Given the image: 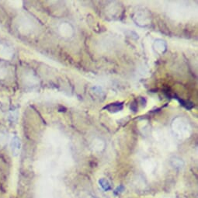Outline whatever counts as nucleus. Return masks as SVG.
Segmentation results:
<instances>
[{
	"instance_id": "f257e3e1",
	"label": "nucleus",
	"mask_w": 198,
	"mask_h": 198,
	"mask_svg": "<svg viewBox=\"0 0 198 198\" xmlns=\"http://www.w3.org/2000/svg\"><path fill=\"white\" fill-rule=\"evenodd\" d=\"M11 147H12V151L14 154L17 155L18 151L20 148V143L19 139L17 138H14L11 142Z\"/></svg>"
},
{
	"instance_id": "f03ea898",
	"label": "nucleus",
	"mask_w": 198,
	"mask_h": 198,
	"mask_svg": "<svg viewBox=\"0 0 198 198\" xmlns=\"http://www.w3.org/2000/svg\"><path fill=\"white\" fill-rule=\"evenodd\" d=\"M105 108L109 110V111H111V112H117V111H120L123 108V106L121 103H111L109 106H106Z\"/></svg>"
},
{
	"instance_id": "7ed1b4c3",
	"label": "nucleus",
	"mask_w": 198,
	"mask_h": 198,
	"mask_svg": "<svg viewBox=\"0 0 198 198\" xmlns=\"http://www.w3.org/2000/svg\"><path fill=\"white\" fill-rule=\"evenodd\" d=\"M99 183H100V186H101L103 190H108L111 189V186H110V184H109V182L107 181L106 179H100Z\"/></svg>"
}]
</instances>
